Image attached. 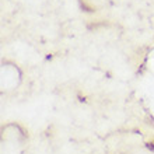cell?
Instances as JSON below:
<instances>
[{"mask_svg": "<svg viewBox=\"0 0 154 154\" xmlns=\"http://www.w3.org/2000/svg\"><path fill=\"white\" fill-rule=\"evenodd\" d=\"M11 77H21L20 70L17 69L14 65L10 63H3L2 66V88L3 90H13L18 85L20 81Z\"/></svg>", "mask_w": 154, "mask_h": 154, "instance_id": "6da1fadb", "label": "cell"}, {"mask_svg": "<svg viewBox=\"0 0 154 154\" xmlns=\"http://www.w3.org/2000/svg\"><path fill=\"white\" fill-rule=\"evenodd\" d=\"M108 0H80L81 7L87 11H98L101 7H104Z\"/></svg>", "mask_w": 154, "mask_h": 154, "instance_id": "7a4b0ae2", "label": "cell"}]
</instances>
